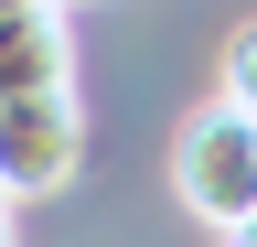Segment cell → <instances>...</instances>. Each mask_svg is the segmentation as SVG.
Instances as JSON below:
<instances>
[{"label": "cell", "mask_w": 257, "mask_h": 247, "mask_svg": "<svg viewBox=\"0 0 257 247\" xmlns=\"http://www.w3.org/2000/svg\"><path fill=\"white\" fill-rule=\"evenodd\" d=\"M172 194L204 215V226H225V236L257 215V129H246L225 97L193 108L182 129H172Z\"/></svg>", "instance_id": "6da1fadb"}, {"label": "cell", "mask_w": 257, "mask_h": 247, "mask_svg": "<svg viewBox=\"0 0 257 247\" xmlns=\"http://www.w3.org/2000/svg\"><path fill=\"white\" fill-rule=\"evenodd\" d=\"M75 97V22L54 0H0V108Z\"/></svg>", "instance_id": "3957f363"}, {"label": "cell", "mask_w": 257, "mask_h": 247, "mask_svg": "<svg viewBox=\"0 0 257 247\" xmlns=\"http://www.w3.org/2000/svg\"><path fill=\"white\" fill-rule=\"evenodd\" d=\"M225 247H257V215H246V226H236V236H225Z\"/></svg>", "instance_id": "5b68a950"}, {"label": "cell", "mask_w": 257, "mask_h": 247, "mask_svg": "<svg viewBox=\"0 0 257 247\" xmlns=\"http://www.w3.org/2000/svg\"><path fill=\"white\" fill-rule=\"evenodd\" d=\"M0 247H22V236H11V204H0Z\"/></svg>", "instance_id": "8992f818"}, {"label": "cell", "mask_w": 257, "mask_h": 247, "mask_svg": "<svg viewBox=\"0 0 257 247\" xmlns=\"http://www.w3.org/2000/svg\"><path fill=\"white\" fill-rule=\"evenodd\" d=\"M86 161V108L75 97H32V108H0V204H32V194H64Z\"/></svg>", "instance_id": "7a4b0ae2"}, {"label": "cell", "mask_w": 257, "mask_h": 247, "mask_svg": "<svg viewBox=\"0 0 257 247\" xmlns=\"http://www.w3.org/2000/svg\"><path fill=\"white\" fill-rule=\"evenodd\" d=\"M225 108H236L246 129H257V22H246L236 43H225Z\"/></svg>", "instance_id": "277c9868"}]
</instances>
